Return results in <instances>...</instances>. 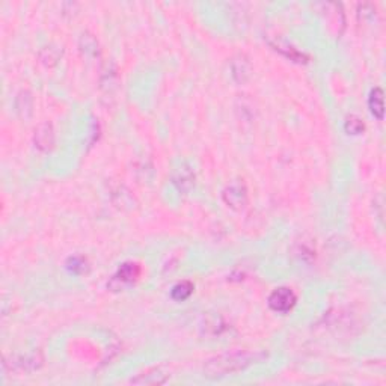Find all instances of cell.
Instances as JSON below:
<instances>
[{
    "label": "cell",
    "instance_id": "cell-3",
    "mask_svg": "<svg viewBox=\"0 0 386 386\" xmlns=\"http://www.w3.org/2000/svg\"><path fill=\"white\" fill-rule=\"evenodd\" d=\"M139 275L138 267L135 264H124L119 270V273L116 276V279L122 281V282H133L135 277Z\"/></svg>",
    "mask_w": 386,
    "mask_h": 386
},
{
    "label": "cell",
    "instance_id": "cell-4",
    "mask_svg": "<svg viewBox=\"0 0 386 386\" xmlns=\"http://www.w3.org/2000/svg\"><path fill=\"white\" fill-rule=\"evenodd\" d=\"M192 293V285L189 282H183V284H178L174 287L172 290V297L177 299V301H184L190 296Z\"/></svg>",
    "mask_w": 386,
    "mask_h": 386
},
{
    "label": "cell",
    "instance_id": "cell-1",
    "mask_svg": "<svg viewBox=\"0 0 386 386\" xmlns=\"http://www.w3.org/2000/svg\"><path fill=\"white\" fill-rule=\"evenodd\" d=\"M296 304V296L291 290L288 288H277L272 293L270 299H269V305L273 311L277 312H287L290 311Z\"/></svg>",
    "mask_w": 386,
    "mask_h": 386
},
{
    "label": "cell",
    "instance_id": "cell-2",
    "mask_svg": "<svg viewBox=\"0 0 386 386\" xmlns=\"http://www.w3.org/2000/svg\"><path fill=\"white\" fill-rule=\"evenodd\" d=\"M368 104H370V111L376 118H379V119L383 118V92H382V89L376 88L371 92Z\"/></svg>",
    "mask_w": 386,
    "mask_h": 386
}]
</instances>
